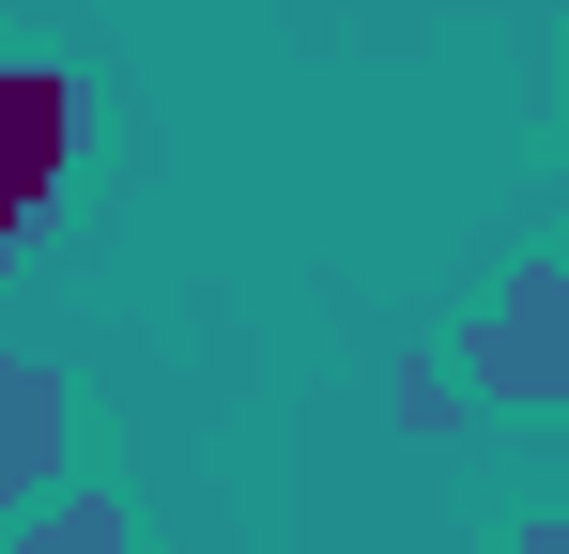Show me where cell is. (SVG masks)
<instances>
[{
    "label": "cell",
    "mask_w": 569,
    "mask_h": 554,
    "mask_svg": "<svg viewBox=\"0 0 569 554\" xmlns=\"http://www.w3.org/2000/svg\"><path fill=\"white\" fill-rule=\"evenodd\" d=\"M78 185V78L62 62H0V263L62 216Z\"/></svg>",
    "instance_id": "cell-2"
},
{
    "label": "cell",
    "mask_w": 569,
    "mask_h": 554,
    "mask_svg": "<svg viewBox=\"0 0 569 554\" xmlns=\"http://www.w3.org/2000/svg\"><path fill=\"white\" fill-rule=\"evenodd\" d=\"M508 554H569V524H523V540H508Z\"/></svg>",
    "instance_id": "cell-5"
},
{
    "label": "cell",
    "mask_w": 569,
    "mask_h": 554,
    "mask_svg": "<svg viewBox=\"0 0 569 554\" xmlns=\"http://www.w3.org/2000/svg\"><path fill=\"white\" fill-rule=\"evenodd\" d=\"M555 108H569V78H555Z\"/></svg>",
    "instance_id": "cell-6"
},
{
    "label": "cell",
    "mask_w": 569,
    "mask_h": 554,
    "mask_svg": "<svg viewBox=\"0 0 569 554\" xmlns=\"http://www.w3.org/2000/svg\"><path fill=\"white\" fill-rule=\"evenodd\" d=\"M62 493V369L0 355V524H31Z\"/></svg>",
    "instance_id": "cell-3"
},
{
    "label": "cell",
    "mask_w": 569,
    "mask_h": 554,
    "mask_svg": "<svg viewBox=\"0 0 569 554\" xmlns=\"http://www.w3.org/2000/svg\"><path fill=\"white\" fill-rule=\"evenodd\" d=\"M462 385L508 400V416H569V231L462 324Z\"/></svg>",
    "instance_id": "cell-1"
},
{
    "label": "cell",
    "mask_w": 569,
    "mask_h": 554,
    "mask_svg": "<svg viewBox=\"0 0 569 554\" xmlns=\"http://www.w3.org/2000/svg\"><path fill=\"white\" fill-rule=\"evenodd\" d=\"M0 554H139V524H123V493H47Z\"/></svg>",
    "instance_id": "cell-4"
}]
</instances>
